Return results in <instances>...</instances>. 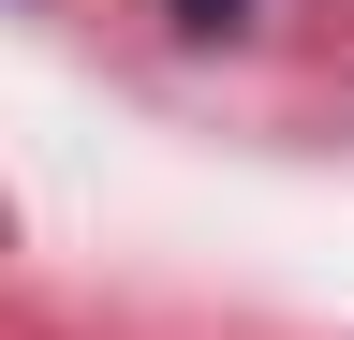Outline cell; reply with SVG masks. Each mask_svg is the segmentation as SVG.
<instances>
[{"label": "cell", "mask_w": 354, "mask_h": 340, "mask_svg": "<svg viewBox=\"0 0 354 340\" xmlns=\"http://www.w3.org/2000/svg\"><path fill=\"white\" fill-rule=\"evenodd\" d=\"M177 15H192V30H221V15H236V0H177Z\"/></svg>", "instance_id": "obj_1"}]
</instances>
